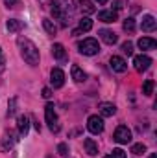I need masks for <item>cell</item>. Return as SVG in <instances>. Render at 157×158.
<instances>
[{"instance_id": "22", "label": "cell", "mask_w": 157, "mask_h": 158, "mask_svg": "<svg viewBox=\"0 0 157 158\" xmlns=\"http://www.w3.org/2000/svg\"><path fill=\"white\" fill-rule=\"evenodd\" d=\"M78 30L81 31V33H85V31H91V30H92V20H91L89 17H83V19L79 20Z\"/></svg>"}, {"instance_id": "8", "label": "cell", "mask_w": 157, "mask_h": 158, "mask_svg": "<svg viewBox=\"0 0 157 158\" xmlns=\"http://www.w3.org/2000/svg\"><path fill=\"white\" fill-rule=\"evenodd\" d=\"M109 66H111V70L117 72V74H124V72L128 70V63H126L122 57H118V55H113V57L109 59Z\"/></svg>"}, {"instance_id": "1", "label": "cell", "mask_w": 157, "mask_h": 158, "mask_svg": "<svg viewBox=\"0 0 157 158\" xmlns=\"http://www.w3.org/2000/svg\"><path fill=\"white\" fill-rule=\"evenodd\" d=\"M19 48H20V55H22V59L30 64V66H37L39 64V48L32 42L30 39H19Z\"/></svg>"}, {"instance_id": "35", "label": "cell", "mask_w": 157, "mask_h": 158, "mask_svg": "<svg viewBox=\"0 0 157 158\" xmlns=\"http://www.w3.org/2000/svg\"><path fill=\"white\" fill-rule=\"evenodd\" d=\"M148 158H157V155H155V153H152V155H150Z\"/></svg>"}, {"instance_id": "21", "label": "cell", "mask_w": 157, "mask_h": 158, "mask_svg": "<svg viewBox=\"0 0 157 158\" xmlns=\"http://www.w3.org/2000/svg\"><path fill=\"white\" fill-rule=\"evenodd\" d=\"M43 28H44V31H46L48 35H56V31H57V26H56L50 19H43Z\"/></svg>"}, {"instance_id": "28", "label": "cell", "mask_w": 157, "mask_h": 158, "mask_svg": "<svg viewBox=\"0 0 157 158\" xmlns=\"http://www.w3.org/2000/svg\"><path fill=\"white\" fill-rule=\"evenodd\" d=\"M105 158H126V151H122V149H113Z\"/></svg>"}, {"instance_id": "2", "label": "cell", "mask_w": 157, "mask_h": 158, "mask_svg": "<svg viewBox=\"0 0 157 158\" xmlns=\"http://www.w3.org/2000/svg\"><path fill=\"white\" fill-rule=\"evenodd\" d=\"M44 119H46V123H48L52 132L59 131V119H57V114H56L54 103H46V107H44Z\"/></svg>"}, {"instance_id": "29", "label": "cell", "mask_w": 157, "mask_h": 158, "mask_svg": "<svg viewBox=\"0 0 157 158\" xmlns=\"http://www.w3.org/2000/svg\"><path fill=\"white\" fill-rule=\"evenodd\" d=\"M122 52L128 53V55H131V53H133V42H131V40H126V42L122 44Z\"/></svg>"}, {"instance_id": "4", "label": "cell", "mask_w": 157, "mask_h": 158, "mask_svg": "<svg viewBox=\"0 0 157 158\" xmlns=\"http://www.w3.org/2000/svg\"><path fill=\"white\" fill-rule=\"evenodd\" d=\"M87 129L92 134H102L104 132V118L98 116V114L89 116V119H87Z\"/></svg>"}, {"instance_id": "9", "label": "cell", "mask_w": 157, "mask_h": 158, "mask_svg": "<svg viewBox=\"0 0 157 158\" xmlns=\"http://www.w3.org/2000/svg\"><path fill=\"white\" fill-rule=\"evenodd\" d=\"M157 28V20L154 15H144L142 17V22H141V30L142 31H146V33H152V31H155Z\"/></svg>"}, {"instance_id": "24", "label": "cell", "mask_w": 157, "mask_h": 158, "mask_svg": "<svg viewBox=\"0 0 157 158\" xmlns=\"http://www.w3.org/2000/svg\"><path fill=\"white\" fill-rule=\"evenodd\" d=\"M144 153H146V145H144V143H135V145H131V155L141 156V155H144Z\"/></svg>"}, {"instance_id": "7", "label": "cell", "mask_w": 157, "mask_h": 158, "mask_svg": "<svg viewBox=\"0 0 157 158\" xmlns=\"http://www.w3.org/2000/svg\"><path fill=\"white\" fill-rule=\"evenodd\" d=\"M50 85H52L54 88H61V86L65 85V74H63L61 68H54V70L50 72Z\"/></svg>"}, {"instance_id": "15", "label": "cell", "mask_w": 157, "mask_h": 158, "mask_svg": "<svg viewBox=\"0 0 157 158\" xmlns=\"http://www.w3.org/2000/svg\"><path fill=\"white\" fill-rule=\"evenodd\" d=\"M83 147H85V153L89 156H96L98 155V145H96V142L92 138H85L83 140Z\"/></svg>"}, {"instance_id": "27", "label": "cell", "mask_w": 157, "mask_h": 158, "mask_svg": "<svg viewBox=\"0 0 157 158\" xmlns=\"http://www.w3.org/2000/svg\"><path fill=\"white\" fill-rule=\"evenodd\" d=\"M15 110H17V98H11L7 103V116H13Z\"/></svg>"}, {"instance_id": "33", "label": "cell", "mask_w": 157, "mask_h": 158, "mask_svg": "<svg viewBox=\"0 0 157 158\" xmlns=\"http://www.w3.org/2000/svg\"><path fill=\"white\" fill-rule=\"evenodd\" d=\"M6 63V59H4V53H2V48H0V66Z\"/></svg>"}, {"instance_id": "32", "label": "cell", "mask_w": 157, "mask_h": 158, "mask_svg": "<svg viewBox=\"0 0 157 158\" xmlns=\"http://www.w3.org/2000/svg\"><path fill=\"white\" fill-rule=\"evenodd\" d=\"M15 2H17V0H6V6H7V7H13Z\"/></svg>"}, {"instance_id": "16", "label": "cell", "mask_w": 157, "mask_h": 158, "mask_svg": "<svg viewBox=\"0 0 157 158\" xmlns=\"http://www.w3.org/2000/svg\"><path fill=\"white\" fill-rule=\"evenodd\" d=\"M137 46L141 50H154L157 46V40L152 39V37H141V39L137 40Z\"/></svg>"}, {"instance_id": "19", "label": "cell", "mask_w": 157, "mask_h": 158, "mask_svg": "<svg viewBox=\"0 0 157 158\" xmlns=\"http://www.w3.org/2000/svg\"><path fill=\"white\" fill-rule=\"evenodd\" d=\"M70 74H72V79L76 81V83H83L85 79H87V74L79 68L78 64H72V68H70Z\"/></svg>"}, {"instance_id": "34", "label": "cell", "mask_w": 157, "mask_h": 158, "mask_svg": "<svg viewBox=\"0 0 157 158\" xmlns=\"http://www.w3.org/2000/svg\"><path fill=\"white\" fill-rule=\"evenodd\" d=\"M94 2H98V4H107L109 0H94Z\"/></svg>"}, {"instance_id": "25", "label": "cell", "mask_w": 157, "mask_h": 158, "mask_svg": "<svg viewBox=\"0 0 157 158\" xmlns=\"http://www.w3.org/2000/svg\"><path fill=\"white\" fill-rule=\"evenodd\" d=\"M152 92H154V81L152 79H146L144 85H142V94L144 96H152Z\"/></svg>"}, {"instance_id": "5", "label": "cell", "mask_w": 157, "mask_h": 158, "mask_svg": "<svg viewBox=\"0 0 157 158\" xmlns=\"http://www.w3.org/2000/svg\"><path fill=\"white\" fill-rule=\"evenodd\" d=\"M113 140L117 142V143H129L131 142V131L126 127V125H118L117 129H115V134H113Z\"/></svg>"}, {"instance_id": "18", "label": "cell", "mask_w": 157, "mask_h": 158, "mask_svg": "<svg viewBox=\"0 0 157 158\" xmlns=\"http://www.w3.org/2000/svg\"><path fill=\"white\" fill-rule=\"evenodd\" d=\"M6 28H7V31L17 33V31H20V30L24 28V24H22V20H19V19H9V20L6 22Z\"/></svg>"}, {"instance_id": "31", "label": "cell", "mask_w": 157, "mask_h": 158, "mask_svg": "<svg viewBox=\"0 0 157 158\" xmlns=\"http://www.w3.org/2000/svg\"><path fill=\"white\" fill-rule=\"evenodd\" d=\"M50 96H52V90H50L48 86H46V88H43V98H46V99H48Z\"/></svg>"}, {"instance_id": "14", "label": "cell", "mask_w": 157, "mask_h": 158, "mask_svg": "<svg viewBox=\"0 0 157 158\" xmlns=\"http://www.w3.org/2000/svg\"><path fill=\"white\" fill-rule=\"evenodd\" d=\"M17 129H19V134L20 136H26L28 131H30V118L28 116H19V119H17Z\"/></svg>"}, {"instance_id": "26", "label": "cell", "mask_w": 157, "mask_h": 158, "mask_svg": "<svg viewBox=\"0 0 157 158\" xmlns=\"http://www.w3.org/2000/svg\"><path fill=\"white\" fill-rule=\"evenodd\" d=\"M79 4H81V11H85V13H94V11H96L91 0H81Z\"/></svg>"}, {"instance_id": "6", "label": "cell", "mask_w": 157, "mask_h": 158, "mask_svg": "<svg viewBox=\"0 0 157 158\" xmlns=\"http://www.w3.org/2000/svg\"><path fill=\"white\" fill-rule=\"evenodd\" d=\"M150 64H152V57H148V55H144V53L133 57V66H135L137 72H146V70L150 68Z\"/></svg>"}, {"instance_id": "13", "label": "cell", "mask_w": 157, "mask_h": 158, "mask_svg": "<svg viewBox=\"0 0 157 158\" xmlns=\"http://www.w3.org/2000/svg\"><path fill=\"white\" fill-rule=\"evenodd\" d=\"M52 55H54V59H57V61H65V59H67V50H65V46H63L61 42H56V44L52 46Z\"/></svg>"}, {"instance_id": "10", "label": "cell", "mask_w": 157, "mask_h": 158, "mask_svg": "<svg viewBox=\"0 0 157 158\" xmlns=\"http://www.w3.org/2000/svg\"><path fill=\"white\" fill-rule=\"evenodd\" d=\"M98 35H100V39L104 40L105 44H109V46H113V44H117V42H118V37H117V33H115L113 30L104 28V30H100V31H98Z\"/></svg>"}, {"instance_id": "12", "label": "cell", "mask_w": 157, "mask_h": 158, "mask_svg": "<svg viewBox=\"0 0 157 158\" xmlns=\"http://www.w3.org/2000/svg\"><path fill=\"white\" fill-rule=\"evenodd\" d=\"M117 19H118V15H117L115 9H104V11L98 13V20H102V22H105V24H111V22H115Z\"/></svg>"}, {"instance_id": "20", "label": "cell", "mask_w": 157, "mask_h": 158, "mask_svg": "<svg viewBox=\"0 0 157 158\" xmlns=\"http://www.w3.org/2000/svg\"><path fill=\"white\" fill-rule=\"evenodd\" d=\"M50 6H52V7H50V11H52L54 19H59V20H61V19L65 17V15H63V7H61V4H59V2H52Z\"/></svg>"}, {"instance_id": "23", "label": "cell", "mask_w": 157, "mask_h": 158, "mask_svg": "<svg viewBox=\"0 0 157 158\" xmlns=\"http://www.w3.org/2000/svg\"><path fill=\"white\" fill-rule=\"evenodd\" d=\"M122 28H124V31H128V33H135V30H137V24H135V19H126L124 20V24H122Z\"/></svg>"}, {"instance_id": "11", "label": "cell", "mask_w": 157, "mask_h": 158, "mask_svg": "<svg viewBox=\"0 0 157 158\" xmlns=\"http://www.w3.org/2000/svg\"><path fill=\"white\" fill-rule=\"evenodd\" d=\"M98 110H100L102 118H109V116H115V114H117V107H115L113 103H107V101L100 103V105H98Z\"/></svg>"}, {"instance_id": "17", "label": "cell", "mask_w": 157, "mask_h": 158, "mask_svg": "<svg viewBox=\"0 0 157 158\" xmlns=\"http://www.w3.org/2000/svg\"><path fill=\"white\" fill-rule=\"evenodd\" d=\"M13 143H15L13 134H4V138L0 140V151L2 153H9V149L13 147Z\"/></svg>"}, {"instance_id": "30", "label": "cell", "mask_w": 157, "mask_h": 158, "mask_svg": "<svg viewBox=\"0 0 157 158\" xmlns=\"http://www.w3.org/2000/svg\"><path fill=\"white\" fill-rule=\"evenodd\" d=\"M57 153H59L61 156H67V153H69V147H67V143H59V145H57Z\"/></svg>"}, {"instance_id": "3", "label": "cell", "mask_w": 157, "mask_h": 158, "mask_svg": "<svg viewBox=\"0 0 157 158\" xmlns=\"http://www.w3.org/2000/svg\"><path fill=\"white\" fill-rule=\"evenodd\" d=\"M78 50L83 55H96L100 52V44L96 39H83L78 42Z\"/></svg>"}]
</instances>
